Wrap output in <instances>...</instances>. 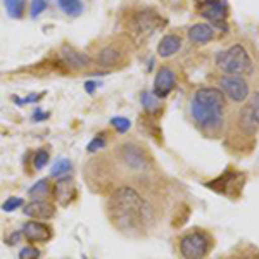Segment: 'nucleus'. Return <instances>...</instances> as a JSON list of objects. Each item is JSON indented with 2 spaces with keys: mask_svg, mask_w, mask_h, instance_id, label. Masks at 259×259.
I'll return each mask as SVG.
<instances>
[{
  "mask_svg": "<svg viewBox=\"0 0 259 259\" xmlns=\"http://www.w3.org/2000/svg\"><path fill=\"white\" fill-rule=\"evenodd\" d=\"M106 211L112 227L128 237L144 235L152 218L147 200L132 185L116 187L107 199Z\"/></svg>",
  "mask_w": 259,
  "mask_h": 259,
  "instance_id": "1",
  "label": "nucleus"
},
{
  "mask_svg": "<svg viewBox=\"0 0 259 259\" xmlns=\"http://www.w3.org/2000/svg\"><path fill=\"white\" fill-rule=\"evenodd\" d=\"M225 95L220 89L206 87L195 92L190 104V112L195 124L204 132H214L223 124Z\"/></svg>",
  "mask_w": 259,
  "mask_h": 259,
  "instance_id": "2",
  "label": "nucleus"
},
{
  "mask_svg": "<svg viewBox=\"0 0 259 259\" xmlns=\"http://www.w3.org/2000/svg\"><path fill=\"white\" fill-rule=\"evenodd\" d=\"M111 159L118 164L119 169H126V173L145 175L152 169V156L149 154V150L144 145L132 140L119 142L112 152Z\"/></svg>",
  "mask_w": 259,
  "mask_h": 259,
  "instance_id": "3",
  "label": "nucleus"
},
{
  "mask_svg": "<svg viewBox=\"0 0 259 259\" xmlns=\"http://www.w3.org/2000/svg\"><path fill=\"white\" fill-rule=\"evenodd\" d=\"M216 64L227 74H237V76H245L254 71V62L245 47L240 44H233L227 50L218 52Z\"/></svg>",
  "mask_w": 259,
  "mask_h": 259,
  "instance_id": "4",
  "label": "nucleus"
},
{
  "mask_svg": "<svg viewBox=\"0 0 259 259\" xmlns=\"http://www.w3.org/2000/svg\"><path fill=\"white\" fill-rule=\"evenodd\" d=\"M212 249V237L204 230H194L180 240V254L183 259H206Z\"/></svg>",
  "mask_w": 259,
  "mask_h": 259,
  "instance_id": "5",
  "label": "nucleus"
},
{
  "mask_svg": "<svg viewBox=\"0 0 259 259\" xmlns=\"http://www.w3.org/2000/svg\"><path fill=\"white\" fill-rule=\"evenodd\" d=\"M239 128L245 135H254L259 130V92H254L240 109Z\"/></svg>",
  "mask_w": 259,
  "mask_h": 259,
  "instance_id": "6",
  "label": "nucleus"
},
{
  "mask_svg": "<svg viewBox=\"0 0 259 259\" xmlns=\"http://www.w3.org/2000/svg\"><path fill=\"white\" fill-rule=\"evenodd\" d=\"M221 92L225 95L233 100V102H244L245 99L249 97V85L247 81L242 76H237V74H227V76L221 78Z\"/></svg>",
  "mask_w": 259,
  "mask_h": 259,
  "instance_id": "7",
  "label": "nucleus"
},
{
  "mask_svg": "<svg viewBox=\"0 0 259 259\" xmlns=\"http://www.w3.org/2000/svg\"><path fill=\"white\" fill-rule=\"evenodd\" d=\"M199 12L204 19H207L214 26L227 30V4L223 0H206L199 6Z\"/></svg>",
  "mask_w": 259,
  "mask_h": 259,
  "instance_id": "8",
  "label": "nucleus"
},
{
  "mask_svg": "<svg viewBox=\"0 0 259 259\" xmlns=\"http://www.w3.org/2000/svg\"><path fill=\"white\" fill-rule=\"evenodd\" d=\"M157 24H159V18H157L154 12L142 11L135 16V19H133L132 28H130V30H132L133 35L139 36V38H147L150 33L157 28Z\"/></svg>",
  "mask_w": 259,
  "mask_h": 259,
  "instance_id": "9",
  "label": "nucleus"
},
{
  "mask_svg": "<svg viewBox=\"0 0 259 259\" xmlns=\"http://www.w3.org/2000/svg\"><path fill=\"white\" fill-rule=\"evenodd\" d=\"M177 85V76H175V71L169 68H161L157 71L156 78H154V95L157 99H164L171 94V90Z\"/></svg>",
  "mask_w": 259,
  "mask_h": 259,
  "instance_id": "10",
  "label": "nucleus"
},
{
  "mask_svg": "<svg viewBox=\"0 0 259 259\" xmlns=\"http://www.w3.org/2000/svg\"><path fill=\"white\" fill-rule=\"evenodd\" d=\"M23 235L26 240L30 242H49L52 239V228L49 225L41 223L38 220L28 221V223L23 225Z\"/></svg>",
  "mask_w": 259,
  "mask_h": 259,
  "instance_id": "11",
  "label": "nucleus"
},
{
  "mask_svg": "<svg viewBox=\"0 0 259 259\" xmlns=\"http://www.w3.org/2000/svg\"><path fill=\"white\" fill-rule=\"evenodd\" d=\"M24 214L30 216L33 220H38V221H44V220H50L56 216V206L49 200H44V199H38V200H31L30 204L24 206Z\"/></svg>",
  "mask_w": 259,
  "mask_h": 259,
  "instance_id": "12",
  "label": "nucleus"
},
{
  "mask_svg": "<svg viewBox=\"0 0 259 259\" xmlns=\"http://www.w3.org/2000/svg\"><path fill=\"white\" fill-rule=\"evenodd\" d=\"M121 61H123V52L118 47H112V45H107L97 54V64L100 68H116V66L121 64Z\"/></svg>",
  "mask_w": 259,
  "mask_h": 259,
  "instance_id": "13",
  "label": "nucleus"
},
{
  "mask_svg": "<svg viewBox=\"0 0 259 259\" xmlns=\"http://www.w3.org/2000/svg\"><path fill=\"white\" fill-rule=\"evenodd\" d=\"M54 194H56V199L61 206H68L71 200L76 195V189H74V182L71 178H61L59 182L56 183V189H54Z\"/></svg>",
  "mask_w": 259,
  "mask_h": 259,
  "instance_id": "14",
  "label": "nucleus"
},
{
  "mask_svg": "<svg viewBox=\"0 0 259 259\" xmlns=\"http://www.w3.org/2000/svg\"><path fill=\"white\" fill-rule=\"evenodd\" d=\"M189 38L190 41H194V44H207V41H211L214 38V30H212L211 24H206V23L194 24L189 30Z\"/></svg>",
  "mask_w": 259,
  "mask_h": 259,
  "instance_id": "15",
  "label": "nucleus"
},
{
  "mask_svg": "<svg viewBox=\"0 0 259 259\" xmlns=\"http://www.w3.org/2000/svg\"><path fill=\"white\" fill-rule=\"evenodd\" d=\"M180 49H182V38L178 35H166L162 36L159 45H157V54L166 59V57L175 56Z\"/></svg>",
  "mask_w": 259,
  "mask_h": 259,
  "instance_id": "16",
  "label": "nucleus"
},
{
  "mask_svg": "<svg viewBox=\"0 0 259 259\" xmlns=\"http://www.w3.org/2000/svg\"><path fill=\"white\" fill-rule=\"evenodd\" d=\"M62 56H64V59L68 61L73 68H87V66L90 64L89 56H85L83 52L73 47H62Z\"/></svg>",
  "mask_w": 259,
  "mask_h": 259,
  "instance_id": "17",
  "label": "nucleus"
},
{
  "mask_svg": "<svg viewBox=\"0 0 259 259\" xmlns=\"http://www.w3.org/2000/svg\"><path fill=\"white\" fill-rule=\"evenodd\" d=\"M61 11L69 18H78L83 12V2L81 0H57Z\"/></svg>",
  "mask_w": 259,
  "mask_h": 259,
  "instance_id": "18",
  "label": "nucleus"
},
{
  "mask_svg": "<svg viewBox=\"0 0 259 259\" xmlns=\"http://www.w3.org/2000/svg\"><path fill=\"white\" fill-rule=\"evenodd\" d=\"M6 11L12 19H21L26 11V0H4Z\"/></svg>",
  "mask_w": 259,
  "mask_h": 259,
  "instance_id": "19",
  "label": "nucleus"
},
{
  "mask_svg": "<svg viewBox=\"0 0 259 259\" xmlns=\"http://www.w3.org/2000/svg\"><path fill=\"white\" fill-rule=\"evenodd\" d=\"M71 171V162L68 159H57L52 166V177H62Z\"/></svg>",
  "mask_w": 259,
  "mask_h": 259,
  "instance_id": "20",
  "label": "nucleus"
},
{
  "mask_svg": "<svg viewBox=\"0 0 259 259\" xmlns=\"http://www.w3.org/2000/svg\"><path fill=\"white\" fill-rule=\"evenodd\" d=\"M49 162V152L47 150H36L35 157H33V164H35V169H41L45 168Z\"/></svg>",
  "mask_w": 259,
  "mask_h": 259,
  "instance_id": "21",
  "label": "nucleus"
},
{
  "mask_svg": "<svg viewBox=\"0 0 259 259\" xmlns=\"http://www.w3.org/2000/svg\"><path fill=\"white\" fill-rule=\"evenodd\" d=\"M111 124L114 126L116 130H118L119 133H124V132H128L130 130V126H132V123H130V119H126V118H112L111 119Z\"/></svg>",
  "mask_w": 259,
  "mask_h": 259,
  "instance_id": "22",
  "label": "nucleus"
},
{
  "mask_svg": "<svg viewBox=\"0 0 259 259\" xmlns=\"http://www.w3.org/2000/svg\"><path fill=\"white\" fill-rule=\"evenodd\" d=\"M19 259H40V250L33 245H28V247L21 249Z\"/></svg>",
  "mask_w": 259,
  "mask_h": 259,
  "instance_id": "23",
  "label": "nucleus"
},
{
  "mask_svg": "<svg viewBox=\"0 0 259 259\" xmlns=\"http://www.w3.org/2000/svg\"><path fill=\"white\" fill-rule=\"evenodd\" d=\"M47 9V2L45 0H33L30 12H31V18H38V16Z\"/></svg>",
  "mask_w": 259,
  "mask_h": 259,
  "instance_id": "24",
  "label": "nucleus"
},
{
  "mask_svg": "<svg viewBox=\"0 0 259 259\" xmlns=\"http://www.w3.org/2000/svg\"><path fill=\"white\" fill-rule=\"evenodd\" d=\"M23 206V199L21 197H11V199H7L6 202H4V206H2V209L4 211H14V209H18V207Z\"/></svg>",
  "mask_w": 259,
  "mask_h": 259,
  "instance_id": "25",
  "label": "nucleus"
},
{
  "mask_svg": "<svg viewBox=\"0 0 259 259\" xmlns=\"http://www.w3.org/2000/svg\"><path fill=\"white\" fill-rule=\"evenodd\" d=\"M47 190H49V182L47 180H40L38 183H36L35 187H33V189H30V194L31 195H45L47 194Z\"/></svg>",
  "mask_w": 259,
  "mask_h": 259,
  "instance_id": "26",
  "label": "nucleus"
},
{
  "mask_svg": "<svg viewBox=\"0 0 259 259\" xmlns=\"http://www.w3.org/2000/svg\"><path fill=\"white\" fill-rule=\"evenodd\" d=\"M156 95H154L152 97V94H147V92H145V94H142V100H144V107L147 111H152L154 107H156Z\"/></svg>",
  "mask_w": 259,
  "mask_h": 259,
  "instance_id": "27",
  "label": "nucleus"
},
{
  "mask_svg": "<svg viewBox=\"0 0 259 259\" xmlns=\"http://www.w3.org/2000/svg\"><path fill=\"white\" fill-rule=\"evenodd\" d=\"M102 147H106V139L100 135V137H97V139L92 140V144L89 145V152H97V150L102 149Z\"/></svg>",
  "mask_w": 259,
  "mask_h": 259,
  "instance_id": "28",
  "label": "nucleus"
},
{
  "mask_svg": "<svg viewBox=\"0 0 259 259\" xmlns=\"http://www.w3.org/2000/svg\"><path fill=\"white\" fill-rule=\"evenodd\" d=\"M47 118V112H41V111H36L35 112V119L38 121V119H45Z\"/></svg>",
  "mask_w": 259,
  "mask_h": 259,
  "instance_id": "29",
  "label": "nucleus"
},
{
  "mask_svg": "<svg viewBox=\"0 0 259 259\" xmlns=\"http://www.w3.org/2000/svg\"><path fill=\"white\" fill-rule=\"evenodd\" d=\"M94 87H95V83H87V90L89 92H94Z\"/></svg>",
  "mask_w": 259,
  "mask_h": 259,
  "instance_id": "30",
  "label": "nucleus"
},
{
  "mask_svg": "<svg viewBox=\"0 0 259 259\" xmlns=\"http://www.w3.org/2000/svg\"><path fill=\"white\" fill-rule=\"evenodd\" d=\"M233 259H247V257H233Z\"/></svg>",
  "mask_w": 259,
  "mask_h": 259,
  "instance_id": "31",
  "label": "nucleus"
}]
</instances>
